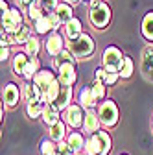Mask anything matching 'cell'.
<instances>
[{
    "instance_id": "1",
    "label": "cell",
    "mask_w": 153,
    "mask_h": 155,
    "mask_svg": "<svg viewBox=\"0 0 153 155\" xmlns=\"http://www.w3.org/2000/svg\"><path fill=\"white\" fill-rule=\"evenodd\" d=\"M68 52L76 57V59H83V57H89L94 54V48H96V41L92 39V35L89 33H81L78 39L67 43Z\"/></svg>"
},
{
    "instance_id": "2",
    "label": "cell",
    "mask_w": 153,
    "mask_h": 155,
    "mask_svg": "<svg viewBox=\"0 0 153 155\" xmlns=\"http://www.w3.org/2000/svg\"><path fill=\"white\" fill-rule=\"evenodd\" d=\"M89 21L94 28L98 30H105L111 22V8L105 0H100V2L92 4L89 9Z\"/></svg>"
},
{
    "instance_id": "3",
    "label": "cell",
    "mask_w": 153,
    "mask_h": 155,
    "mask_svg": "<svg viewBox=\"0 0 153 155\" xmlns=\"http://www.w3.org/2000/svg\"><path fill=\"white\" fill-rule=\"evenodd\" d=\"M124 59H125V55L122 54L120 48H116V46H107L103 50V55H102V67L107 72H118L120 74V70L124 67Z\"/></svg>"
},
{
    "instance_id": "4",
    "label": "cell",
    "mask_w": 153,
    "mask_h": 155,
    "mask_svg": "<svg viewBox=\"0 0 153 155\" xmlns=\"http://www.w3.org/2000/svg\"><path fill=\"white\" fill-rule=\"evenodd\" d=\"M98 116H100V122L103 127L111 129L118 124V118H120V111H118V105L114 104L112 100H105L100 104L98 107Z\"/></svg>"
},
{
    "instance_id": "5",
    "label": "cell",
    "mask_w": 153,
    "mask_h": 155,
    "mask_svg": "<svg viewBox=\"0 0 153 155\" xmlns=\"http://www.w3.org/2000/svg\"><path fill=\"white\" fill-rule=\"evenodd\" d=\"M22 26H24V22H22V13H21V9H18V8H11L8 13L2 15V31H6L8 35L18 31Z\"/></svg>"
},
{
    "instance_id": "6",
    "label": "cell",
    "mask_w": 153,
    "mask_h": 155,
    "mask_svg": "<svg viewBox=\"0 0 153 155\" xmlns=\"http://www.w3.org/2000/svg\"><path fill=\"white\" fill-rule=\"evenodd\" d=\"M44 48H46V54L52 55L54 59L59 54H63L67 48H65V39L59 31H52L46 35V41H44Z\"/></svg>"
},
{
    "instance_id": "7",
    "label": "cell",
    "mask_w": 153,
    "mask_h": 155,
    "mask_svg": "<svg viewBox=\"0 0 153 155\" xmlns=\"http://www.w3.org/2000/svg\"><path fill=\"white\" fill-rule=\"evenodd\" d=\"M65 122L74 127V129H78V127H83V122H85V109L78 104H72L67 111H65Z\"/></svg>"
},
{
    "instance_id": "8",
    "label": "cell",
    "mask_w": 153,
    "mask_h": 155,
    "mask_svg": "<svg viewBox=\"0 0 153 155\" xmlns=\"http://www.w3.org/2000/svg\"><path fill=\"white\" fill-rule=\"evenodd\" d=\"M55 81H57V76H55V72L50 70V68H43L39 74L33 78V83H35V85H39V89L43 91V94H44V92H46Z\"/></svg>"
},
{
    "instance_id": "9",
    "label": "cell",
    "mask_w": 153,
    "mask_h": 155,
    "mask_svg": "<svg viewBox=\"0 0 153 155\" xmlns=\"http://www.w3.org/2000/svg\"><path fill=\"white\" fill-rule=\"evenodd\" d=\"M21 92H22V100H24L26 104L41 102V100H43V91L39 89V85H35L33 81H26V83L21 87Z\"/></svg>"
},
{
    "instance_id": "10",
    "label": "cell",
    "mask_w": 153,
    "mask_h": 155,
    "mask_svg": "<svg viewBox=\"0 0 153 155\" xmlns=\"http://www.w3.org/2000/svg\"><path fill=\"white\" fill-rule=\"evenodd\" d=\"M2 98H4V104H6L8 107H15V105L18 104V100L22 98V92H21V89H18V85L8 83V85L4 87Z\"/></svg>"
},
{
    "instance_id": "11",
    "label": "cell",
    "mask_w": 153,
    "mask_h": 155,
    "mask_svg": "<svg viewBox=\"0 0 153 155\" xmlns=\"http://www.w3.org/2000/svg\"><path fill=\"white\" fill-rule=\"evenodd\" d=\"M100 126H102V122H100V116H98V113L94 111V109H89V111H85L83 131H87L89 135H96V133L100 131Z\"/></svg>"
},
{
    "instance_id": "12",
    "label": "cell",
    "mask_w": 153,
    "mask_h": 155,
    "mask_svg": "<svg viewBox=\"0 0 153 155\" xmlns=\"http://www.w3.org/2000/svg\"><path fill=\"white\" fill-rule=\"evenodd\" d=\"M72 94H74V91H72V87H61V92H59V96H57V100H55V107L59 109V111H67L72 104Z\"/></svg>"
},
{
    "instance_id": "13",
    "label": "cell",
    "mask_w": 153,
    "mask_h": 155,
    "mask_svg": "<svg viewBox=\"0 0 153 155\" xmlns=\"http://www.w3.org/2000/svg\"><path fill=\"white\" fill-rule=\"evenodd\" d=\"M80 105H81L85 111H89V109H94V107L98 105V100H96V96L92 94V89H90V85L81 89V92H80Z\"/></svg>"
},
{
    "instance_id": "14",
    "label": "cell",
    "mask_w": 153,
    "mask_h": 155,
    "mask_svg": "<svg viewBox=\"0 0 153 155\" xmlns=\"http://www.w3.org/2000/svg\"><path fill=\"white\" fill-rule=\"evenodd\" d=\"M83 33V26H81V21L78 17H74L70 22L65 24V37L68 41H74V39H78L80 35Z\"/></svg>"
},
{
    "instance_id": "15",
    "label": "cell",
    "mask_w": 153,
    "mask_h": 155,
    "mask_svg": "<svg viewBox=\"0 0 153 155\" xmlns=\"http://www.w3.org/2000/svg\"><path fill=\"white\" fill-rule=\"evenodd\" d=\"M59 120H61V111L57 109L54 104H46L44 111H43V122L50 127V126H54L55 122H59Z\"/></svg>"
},
{
    "instance_id": "16",
    "label": "cell",
    "mask_w": 153,
    "mask_h": 155,
    "mask_svg": "<svg viewBox=\"0 0 153 155\" xmlns=\"http://www.w3.org/2000/svg\"><path fill=\"white\" fill-rule=\"evenodd\" d=\"M140 68L144 72L146 78L153 80V46H148L142 54V63H140Z\"/></svg>"
},
{
    "instance_id": "17",
    "label": "cell",
    "mask_w": 153,
    "mask_h": 155,
    "mask_svg": "<svg viewBox=\"0 0 153 155\" xmlns=\"http://www.w3.org/2000/svg\"><path fill=\"white\" fill-rule=\"evenodd\" d=\"M140 31H142V37L146 41L153 43V9L144 15L142 24H140Z\"/></svg>"
},
{
    "instance_id": "18",
    "label": "cell",
    "mask_w": 153,
    "mask_h": 155,
    "mask_svg": "<svg viewBox=\"0 0 153 155\" xmlns=\"http://www.w3.org/2000/svg\"><path fill=\"white\" fill-rule=\"evenodd\" d=\"M28 61H30V55L26 52H17L13 57V72L17 76H22L28 67Z\"/></svg>"
},
{
    "instance_id": "19",
    "label": "cell",
    "mask_w": 153,
    "mask_h": 155,
    "mask_svg": "<svg viewBox=\"0 0 153 155\" xmlns=\"http://www.w3.org/2000/svg\"><path fill=\"white\" fill-rule=\"evenodd\" d=\"M48 135H50V139H52V140H55V142L65 140V137H67V124H65L63 120L55 122L54 126H50V127H48Z\"/></svg>"
},
{
    "instance_id": "20",
    "label": "cell",
    "mask_w": 153,
    "mask_h": 155,
    "mask_svg": "<svg viewBox=\"0 0 153 155\" xmlns=\"http://www.w3.org/2000/svg\"><path fill=\"white\" fill-rule=\"evenodd\" d=\"M67 142H68V146L76 151V153H81V151H85V137L80 133V131H74V133H70L68 137H67Z\"/></svg>"
},
{
    "instance_id": "21",
    "label": "cell",
    "mask_w": 153,
    "mask_h": 155,
    "mask_svg": "<svg viewBox=\"0 0 153 155\" xmlns=\"http://www.w3.org/2000/svg\"><path fill=\"white\" fill-rule=\"evenodd\" d=\"M30 37H31V31H30V28H28L26 24H24L21 30H18V31L8 35V39H9V43H11V45H26Z\"/></svg>"
},
{
    "instance_id": "22",
    "label": "cell",
    "mask_w": 153,
    "mask_h": 155,
    "mask_svg": "<svg viewBox=\"0 0 153 155\" xmlns=\"http://www.w3.org/2000/svg\"><path fill=\"white\" fill-rule=\"evenodd\" d=\"M43 68H41V61L37 59V57H30V61H28V67H26V70H24V74H22V78L26 81H33V78L39 74Z\"/></svg>"
},
{
    "instance_id": "23",
    "label": "cell",
    "mask_w": 153,
    "mask_h": 155,
    "mask_svg": "<svg viewBox=\"0 0 153 155\" xmlns=\"http://www.w3.org/2000/svg\"><path fill=\"white\" fill-rule=\"evenodd\" d=\"M55 13H57V17H59V21H61V24H63V26H65L67 22H70L72 18H74L72 6H70V4H67V2H61L59 6H57Z\"/></svg>"
},
{
    "instance_id": "24",
    "label": "cell",
    "mask_w": 153,
    "mask_h": 155,
    "mask_svg": "<svg viewBox=\"0 0 153 155\" xmlns=\"http://www.w3.org/2000/svg\"><path fill=\"white\" fill-rule=\"evenodd\" d=\"M102 146H100V137L98 133L96 135H90L85 142V155H100Z\"/></svg>"
},
{
    "instance_id": "25",
    "label": "cell",
    "mask_w": 153,
    "mask_h": 155,
    "mask_svg": "<svg viewBox=\"0 0 153 155\" xmlns=\"http://www.w3.org/2000/svg\"><path fill=\"white\" fill-rule=\"evenodd\" d=\"M26 13H28V17L31 18L33 22H37L41 17L46 15V11H44V8H43V4L39 2V0H33V2L30 4V8L26 9Z\"/></svg>"
},
{
    "instance_id": "26",
    "label": "cell",
    "mask_w": 153,
    "mask_h": 155,
    "mask_svg": "<svg viewBox=\"0 0 153 155\" xmlns=\"http://www.w3.org/2000/svg\"><path fill=\"white\" fill-rule=\"evenodd\" d=\"M35 31L39 33V35H48V33H52V31H54L52 22H50V18H48V13H46L44 17H41L39 21L35 22Z\"/></svg>"
},
{
    "instance_id": "27",
    "label": "cell",
    "mask_w": 153,
    "mask_h": 155,
    "mask_svg": "<svg viewBox=\"0 0 153 155\" xmlns=\"http://www.w3.org/2000/svg\"><path fill=\"white\" fill-rule=\"evenodd\" d=\"M24 52L30 55V57H37V55H39V52H41V41H39V39H37V37H30L28 39V43L24 45Z\"/></svg>"
},
{
    "instance_id": "28",
    "label": "cell",
    "mask_w": 153,
    "mask_h": 155,
    "mask_svg": "<svg viewBox=\"0 0 153 155\" xmlns=\"http://www.w3.org/2000/svg\"><path fill=\"white\" fill-rule=\"evenodd\" d=\"M44 102H31V104H26V113L30 118H37V116H43V111H44Z\"/></svg>"
},
{
    "instance_id": "29",
    "label": "cell",
    "mask_w": 153,
    "mask_h": 155,
    "mask_svg": "<svg viewBox=\"0 0 153 155\" xmlns=\"http://www.w3.org/2000/svg\"><path fill=\"white\" fill-rule=\"evenodd\" d=\"M98 137H100V146H102L100 155H109L111 150H112V142H111L109 133L107 131H98Z\"/></svg>"
},
{
    "instance_id": "30",
    "label": "cell",
    "mask_w": 153,
    "mask_h": 155,
    "mask_svg": "<svg viewBox=\"0 0 153 155\" xmlns=\"http://www.w3.org/2000/svg\"><path fill=\"white\" fill-rule=\"evenodd\" d=\"M41 153L43 155H57V142L52 139H44L41 142Z\"/></svg>"
},
{
    "instance_id": "31",
    "label": "cell",
    "mask_w": 153,
    "mask_h": 155,
    "mask_svg": "<svg viewBox=\"0 0 153 155\" xmlns=\"http://www.w3.org/2000/svg\"><path fill=\"white\" fill-rule=\"evenodd\" d=\"M133 68H135V63H133L131 57L125 55V59H124V67L120 70V78L122 80H129V78L133 76Z\"/></svg>"
},
{
    "instance_id": "32",
    "label": "cell",
    "mask_w": 153,
    "mask_h": 155,
    "mask_svg": "<svg viewBox=\"0 0 153 155\" xmlns=\"http://www.w3.org/2000/svg\"><path fill=\"white\" fill-rule=\"evenodd\" d=\"M90 89H92V94L96 96V100H98V102L105 98V92H107V85H105V83H100V81H92Z\"/></svg>"
},
{
    "instance_id": "33",
    "label": "cell",
    "mask_w": 153,
    "mask_h": 155,
    "mask_svg": "<svg viewBox=\"0 0 153 155\" xmlns=\"http://www.w3.org/2000/svg\"><path fill=\"white\" fill-rule=\"evenodd\" d=\"M57 155H76V151L68 146L67 140H61L57 142Z\"/></svg>"
},
{
    "instance_id": "34",
    "label": "cell",
    "mask_w": 153,
    "mask_h": 155,
    "mask_svg": "<svg viewBox=\"0 0 153 155\" xmlns=\"http://www.w3.org/2000/svg\"><path fill=\"white\" fill-rule=\"evenodd\" d=\"M41 4H43V8H44L46 13H52V11L57 9V6H59L61 2H59V0H43Z\"/></svg>"
},
{
    "instance_id": "35",
    "label": "cell",
    "mask_w": 153,
    "mask_h": 155,
    "mask_svg": "<svg viewBox=\"0 0 153 155\" xmlns=\"http://www.w3.org/2000/svg\"><path fill=\"white\" fill-rule=\"evenodd\" d=\"M120 80V74L118 72H107V78H105V85L107 87H112L114 83H116Z\"/></svg>"
},
{
    "instance_id": "36",
    "label": "cell",
    "mask_w": 153,
    "mask_h": 155,
    "mask_svg": "<svg viewBox=\"0 0 153 155\" xmlns=\"http://www.w3.org/2000/svg\"><path fill=\"white\" fill-rule=\"evenodd\" d=\"M105 78H107V70L103 67L96 68V74H94V81H100V83H105Z\"/></svg>"
},
{
    "instance_id": "37",
    "label": "cell",
    "mask_w": 153,
    "mask_h": 155,
    "mask_svg": "<svg viewBox=\"0 0 153 155\" xmlns=\"http://www.w3.org/2000/svg\"><path fill=\"white\" fill-rule=\"evenodd\" d=\"M0 59H2V61L9 59V46H2V48H0Z\"/></svg>"
},
{
    "instance_id": "38",
    "label": "cell",
    "mask_w": 153,
    "mask_h": 155,
    "mask_svg": "<svg viewBox=\"0 0 153 155\" xmlns=\"http://www.w3.org/2000/svg\"><path fill=\"white\" fill-rule=\"evenodd\" d=\"M31 2H33V0H18V6H21L22 9H28Z\"/></svg>"
},
{
    "instance_id": "39",
    "label": "cell",
    "mask_w": 153,
    "mask_h": 155,
    "mask_svg": "<svg viewBox=\"0 0 153 155\" xmlns=\"http://www.w3.org/2000/svg\"><path fill=\"white\" fill-rule=\"evenodd\" d=\"M0 8H2V15H4V13H8V11L11 9V8L8 6V2H6V0H2V2H0Z\"/></svg>"
},
{
    "instance_id": "40",
    "label": "cell",
    "mask_w": 153,
    "mask_h": 155,
    "mask_svg": "<svg viewBox=\"0 0 153 155\" xmlns=\"http://www.w3.org/2000/svg\"><path fill=\"white\" fill-rule=\"evenodd\" d=\"M63 2H67V4H70V6H76V4H80L81 0H63Z\"/></svg>"
},
{
    "instance_id": "41",
    "label": "cell",
    "mask_w": 153,
    "mask_h": 155,
    "mask_svg": "<svg viewBox=\"0 0 153 155\" xmlns=\"http://www.w3.org/2000/svg\"><path fill=\"white\" fill-rule=\"evenodd\" d=\"M85 2H89V4L92 6V4H96V2H100V0H85Z\"/></svg>"
},
{
    "instance_id": "42",
    "label": "cell",
    "mask_w": 153,
    "mask_h": 155,
    "mask_svg": "<svg viewBox=\"0 0 153 155\" xmlns=\"http://www.w3.org/2000/svg\"><path fill=\"white\" fill-rule=\"evenodd\" d=\"M76 155H83V153H76Z\"/></svg>"
},
{
    "instance_id": "43",
    "label": "cell",
    "mask_w": 153,
    "mask_h": 155,
    "mask_svg": "<svg viewBox=\"0 0 153 155\" xmlns=\"http://www.w3.org/2000/svg\"><path fill=\"white\" fill-rule=\"evenodd\" d=\"M39 2H43V0H39Z\"/></svg>"
},
{
    "instance_id": "44",
    "label": "cell",
    "mask_w": 153,
    "mask_h": 155,
    "mask_svg": "<svg viewBox=\"0 0 153 155\" xmlns=\"http://www.w3.org/2000/svg\"><path fill=\"white\" fill-rule=\"evenodd\" d=\"M151 126H153V124H151Z\"/></svg>"
}]
</instances>
